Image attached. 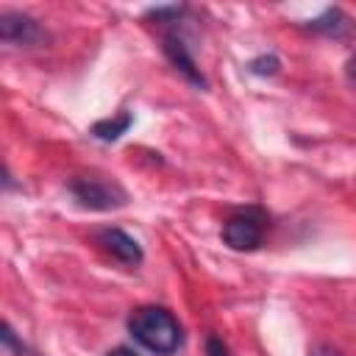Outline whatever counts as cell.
<instances>
[{
    "instance_id": "obj_1",
    "label": "cell",
    "mask_w": 356,
    "mask_h": 356,
    "mask_svg": "<svg viewBox=\"0 0 356 356\" xmlns=\"http://www.w3.org/2000/svg\"><path fill=\"white\" fill-rule=\"evenodd\" d=\"M131 337L156 356H172L184 345V328L178 317L164 306H139L128 317Z\"/></svg>"
},
{
    "instance_id": "obj_2",
    "label": "cell",
    "mask_w": 356,
    "mask_h": 356,
    "mask_svg": "<svg viewBox=\"0 0 356 356\" xmlns=\"http://www.w3.org/2000/svg\"><path fill=\"white\" fill-rule=\"evenodd\" d=\"M67 189L75 197V203L89 211H111V209H122L128 203V192L117 181H108V178L75 175L67 181Z\"/></svg>"
},
{
    "instance_id": "obj_3",
    "label": "cell",
    "mask_w": 356,
    "mask_h": 356,
    "mask_svg": "<svg viewBox=\"0 0 356 356\" xmlns=\"http://www.w3.org/2000/svg\"><path fill=\"white\" fill-rule=\"evenodd\" d=\"M267 214L259 206H248L222 222V242L231 250H256L264 242Z\"/></svg>"
},
{
    "instance_id": "obj_4",
    "label": "cell",
    "mask_w": 356,
    "mask_h": 356,
    "mask_svg": "<svg viewBox=\"0 0 356 356\" xmlns=\"http://www.w3.org/2000/svg\"><path fill=\"white\" fill-rule=\"evenodd\" d=\"M161 50H164V56L170 58V64H172L186 81H192L195 86L206 89V78L200 75V67L195 64V56H192V50H189V44H186L184 33L178 31V25H167V28H164V33H161Z\"/></svg>"
},
{
    "instance_id": "obj_5",
    "label": "cell",
    "mask_w": 356,
    "mask_h": 356,
    "mask_svg": "<svg viewBox=\"0 0 356 356\" xmlns=\"http://www.w3.org/2000/svg\"><path fill=\"white\" fill-rule=\"evenodd\" d=\"M0 36L6 44H17V47H33L39 42H44V28L19 11H3L0 14Z\"/></svg>"
},
{
    "instance_id": "obj_6",
    "label": "cell",
    "mask_w": 356,
    "mask_h": 356,
    "mask_svg": "<svg viewBox=\"0 0 356 356\" xmlns=\"http://www.w3.org/2000/svg\"><path fill=\"white\" fill-rule=\"evenodd\" d=\"M95 242H97V245H100L111 259H117L120 264L139 267V264H142V259H145L142 245H139L131 234H125L122 228H100V231L95 234Z\"/></svg>"
},
{
    "instance_id": "obj_7",
    "label": "cell",
    "mask_w": 356,
    "mask_h": 356,
    "mask_svg": "<svg viewBox=\"0 0 356 356\" xmlns=\"http://www.w3.org/2000/svg\"><path fill=\"white\" fill-rule=\"evenodd\" d=\"M306 28L312 31V33H323V36H334V39H339V36H345V33H350V28H353V22L345 17V11L342 8H325L320 17H314V19H309L306 22Z\"/></svg>"
},
{
    "instance_id": "obj_8",
    "label": "cell",
    "mask_w": 356,
    "mask_h": 356,
    "mask_svg": "<svg viewBox=\"0 0 356 356\" xmlns=\"http://www.w3.org/2000/svg\"><path fill=\"white\" fill-rule=\"evenodd\" d=\"M131 122H134V117H131L128 111H122V114H117V117L97 120V122L92 125V136H97V139H103V142H117V139L131 128Z\"/></svg>"
},
{
    "instance_id": "obj_9",
    "label": "cell",
    "mask_w": 356,
    "mask_h": 356,
    "mask_svg": "<svg viewBox=\"0 0 356 356\" xmlns=\"http://www.w3.org/2000/svg\"><path fill=\"white\" fill-rule=\"evenodd\" d=\"M278 70H281V61H278L273 53L256 56V58L248 64V72H253V75H275Z\"/></svg>"
},
{
    "instance_id": "obj_10",
    "label": "cell",
    "mask_w": 356,
    "mask_h": 356,
    "mask_svg": "<svg viewBox=\"0 0 356 356\" xmlns=\"http://www.w3.org/2000/svg\"><path fill=\"white\" fill-rule=\"evenodd\" d=\"M206 356H231V350L220 337L211 334V337H206Z\"/></svg>"
},
{
    "instance_id": "obj_11",
    "label": "cell",
    "mask_w": 356,
    "mask_h": 356,
    "mask_svg": "<svg viewBox=\"0 0 356 356\" xmlns=\"http://www.w3.org/2000/svg\"><path fill=\"white\" fill-rule=\"evenodd\" d=\"M309 356H342V353L337 348H331V345H314L309 350Z\"/></svg>"
},
{
    "instance_id": "obj_12",
    "label": "cell",
    "mask_w": 356,
    "mask_h": 356,
    "mask_svg": "<svg viewBox=\"0 0 356 356\" xmlns=\"http://www.w3.org/2000/svg\"><path fill=\"white\" fill-rule=\"evenodd\" d=\"M345 75H348V81L356 86V53L348 58V64H345Z\"/></svg>"
},
{
    "instance_id": "obj_13",
    "label": "cell",
    "mask_w": 356,
    "mask_h": 356,
    "mask_svg": "<svg viewBox=\"0 0 356 356\" xmlns=\"http://www.w3.org/2000/svg\"><path fill=\"white\" fill-rule=\"evenodd\" d=\"M106 356H139V353L131 350V348H114V350H108Z\"/></svg>"
}]
</instances>
